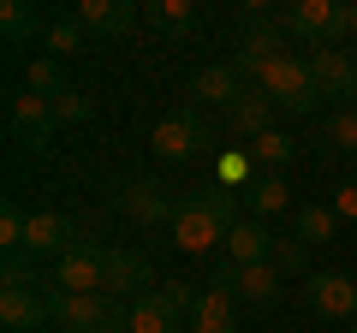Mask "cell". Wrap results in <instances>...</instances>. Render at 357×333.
<instances>
[{"mask_svg": "<svg viewBox=\"0 0 357 333\" xmlns=\"http://www.w3.org/2000/svg\"><path fill=\"white\" fill-rule=\"evenodd\" d=\"M238 208H244L238 191H227V185H203V191L178 196V215H173V226H167V238H173V250H185V256H208V250L227 244V232L244 220Z\"/></svg>", "mask_w": 357, "mask_h": 333, "instance_id": "obj_1", "label": "cell"}, {"mask_svg": "<svg viewBox=\"0 0 357 333\" xmlns=\"http://www.w3.org/2000/svg\"><path fill=\"white\" fill-rule=\"evenodd\" d=\"M197 297H203V292H191L185 280L131 297V333H178L185 321L197 316Z\"/></svg>", "mask_w": 357, "mask_h": 333, "instance_id": "obj_2", "label": "cell"}, {"mask_svg": "<svg viewBox=\"0 0 357 333\" xmlns=\"http://www.w3.org/2000/svg\"><path fill=\"white\" fill-rule=\"evenodd\" d=\"M262 95L280 107V114H310V107L321 102L316 72H310V54H280V60L262 72Z\"/></svg>", "mask_w": 357, "mask_h": 333, "instance_id": "obj_3", "label": "cell"}, {"mask_svg": "<svg viewBox=\"0 0 357 333\" xmlns=\"http://www.w3.org/2000/svg\"><path fill=\"white\" fill-rule=\"evenodd\" d=\"M54 102L48 95H36V90H18L13 102H6V131H13V143L18 149H30V155H48L54 149Z\"/></svg>", "mask_w": 357, "mask_h": 333, "instance_id": "obj_4", "label": "cell"}, {"mask_svg": "<svg viewBox=\"0 0 357 333\" xmlns=\"http://www.w3.org/2000/svg\"><path fill=\"white\" fill-rule=\"evenodd\" d=\"M280 54H286V24H280V18H268V13H250V24H244V36H238V54H232V65L262 77Z\"/></svg>", "mask_w": 357, "mask_h": 333, "instance_id": "obj_5", "label": "cell"}, {"mask_svg": "<svg viewBox=\"0 0 357 333\" xmlns=\"http://www.w3.org/2000/svg\"><path fill=\"white\" fill-rule=\"evenodd\" d=\"M102 274H107V250L96 238H77L54 262V292H102Z\"/></svg>", "mask_w": 357, "mask_h": 333, "instance_id": "obj_6", "label": "cell"}, {"mask_svg": "<svg viewBox=\"0 0 357 333\" xmlns=\"http://www.w3.org/2000/svg\"><path fill=\"white\" fill-rule=\"evenodd\" d=\"M304 304H310V316H321V321H351L357 316V280L321 268V274L304 280Z\"/></svg>", "mask_w": 357, "mask_h": 333, "instance_id": "obj_7", "label": "cell"}, {"mask_svg": "<svg viewBox=\"0 0 357 333\" xmlns=\"http://www.w3.org/2000/svg\"><path fill=\"white\" fill-rule=\"evenodd\" d=\"M310 72H316L321 102L333 107H357V65L345 48H310Z\"/></svg>", "mask_w": 357, "mask_h": 333, "instance_id": "obj_8", "label": "cell"}, {"mask_svg": "<svg viewBox=\"0 0 357 333\" xmlns=\"http://www.w3.org/2000/svg\"><path fill=\"white\" fill-rule=\"evenodd\" d=\"M197 143H215V131H208L197 114H167L161 125L149 131L155 161H191V155H197Z\"/></svg>", "mask_w": 357, "mask_h": 333, "instance_id": "obj_9", "label": "cell"}, {"mask_svg": "<svg viewBox=\"0 0 357 333\" xmlns=\"http://www.w3.org/2000/svg\"><path fill=\"white\" fill-rule=\"evenodd\" d=\"M119 215L137 220V226H173L178 203H173L155 179H126V185H119Z\"/></svg>", "mask_w": 357, "mask_h": 333, "instance_id": "obj_10", "label": "cell"}, {"mask_svg": "<svg viewBox=\"0 0 357 333\" xmlns=\"http://www.w3.org/2000/svg\"><path fill=\"white\" fill-rule=\"evenodd\" d=\"M102 292L107 297H143V292H155V268H149V256L143 250H107V274H102Z\"/></svg>", "mask_w": 357, "mask_h": 333, "instance_id": "obj_11", "label": "cell"}, {"mask_svg": "<svg viewBox=\"0 0 357 333\" xmlns=\"http://www.w3.org/2000/svg\"><path fill=\"white\" fill-rule=\"evenodd\" d=\"M244 95H250V90H244V72H238V65H227V60L203 65V72L191 77V102L197 107H227V114H232Z\"/></svg>", "mask_w": 357, "mask_h": 333, "instance_id": "obj_12", "label": "cell"}, {"mask_svg": "<svg viewBox=\"0 0 357 333\" xmlns=\"http://www.w3.org/2000/svg\"><path fill=\"white\" fill-rule=\"evenodd\" d=\"M0 321H6V333H36L54 321L48 309V292H36V286H6L0 292Z\"/></svg>", "mask_w": 357, "mask_h": 333, "instance_id": "obj_13", "label": "cell"}, {"mask_svg": "<svg viewBox=\"0 0 357 333\" xmlns=\"http://www.w3.org/2000/svg\"><path fill=\"white\" fill-rule=\"evenodd\" d=\"M333 18H340V0H292L280 13V24H286V36H304L310 48H328Z\"/></svg>", "mask_w": 357, "mask_h": 333, "instance_id": "obj_14", "label": "cell"}, {"mask_svg": "<svg viewBox=\"0 0 357 333\" xmlns=\"http://www.w3.org/2000/svg\"><path fill=\"white\" fill-rule=\"evenodd\" d=\"M72 18L89 30V36H131V24H137V6L131 0H77L72 6Z\"/></svg>", "mask_w": 357, "mask_h": 333, "instance_id": "obj_15", "label": "cell"}, {"mask_svg": "<svg viewBox=\"0 0 357 333\" xmlns=\"http://www.w3.org/2000/svg\"><path fill=\"white\" fill-rule=\"evenodd\" d=\"M72 244H77V226L66 215H54V208H36V215H30V226H24V250L30 256H54L60 262Z\"/></svg>", "mask_w": 357, "mask_h": 333, "instance_id": "obj_16", "label": "cell"}, {"mask_svg": "<svg viewBox=\"0 0 357 333\" xmlns=\"http://www.w3.org/2000/svg\"><path fill=\"white\" fill-rule=\"evenodd\" d=\"M274 232L262 226V220H238V226L227 232V262L232 268H256V262H274Z\"/></svg>", "mask_w": 357, "mask_h": 333, "instance_id": "obj_17", "label": "cell"}, {"mask_svg": "<svg viewBox=\"0 0 357 333\" xmlns=\"http://www.w3.org/2000/svg\"><path fill=\"white\" fill-rule=\"evenodd\" d=\"M238 196H244V208H250V220H268V215H286V208H292V185H286L280 173H256Z\"/></svg>", "mask_w": 357, "mask_h": 333, "instance_id": "obj_18", "label": "cell"}, {"mask_svg": "<svg viewBox=\"0 0 357 333\" xmlns=\"http://www.w3.org/2000/svg\"><path fill=\"white\" fill-rule=\"evenodd\" d=\"M191 333H238V297L208 286L197 297V316H191Z\"/></svg>", "mask_w": 357, "mask_h": 333, "instance_id": "obj_19", "label": "cell"}, {"mask_svg": "<svg viewBox=\"0 0 357 333\" xmlns=\"http://www.w3.org/2000/svg\"><path fill=\"white\" fill-rule=\"evenodd\" d=\"M280 262H256V268H238V304L250 309H274L280 304Z\"/></svg>", "mask_w": 357, "mask_h": 333, "instance_id": "obj_20", "label": "cell"}, {"mask_svg": "<svg viewBox=\"0 0 357 333\" xmlns=\"http://www.w3.org/2000/svg\"><path fill=\"white\" fill-rule=\"evenodd\" d=\"M0 30H6V48H30V42H42L48 18L30 0H0Z\"/></svg>", "mask_w": 357, "mask_h": 333, "instance_id": "obj_21", "label": "cell"}, {"mask_svg": "<svg viewBox=\"0 0 357 333\" xmlns=\"http://www.w3.org/2000/svg\"><path fill=\"white\" fill-rule=\"evenodd\" d=\"M333 232H340L333 203H304V208H292V238H298V244H333Z\"/></svg>", "mask_w": 357, "mask_h": 333, "instance_id": "obj_22", "label": "cell"}, {"mask_svg": "<svg viewBox=\"0 0 357 333\" xmlns=\"http://www.w3.org/2000/svg\"><path fill=\"white\" fill-rule=\"evenodd\" d=\"M84 36H89V30L77 24L72 13H66V18H48V30H42V54L66 65V60H77V54H84Z\"/></svg>", "mask_w": 357, "mask_h": 333, "instance_id": "obj_23", "label": "cell"}, {"mask_svg": "<svg viewBox=\"0 0 357 333\" xmlns=\"http://www.w3.org/2000/svg\"><path fill=\"white\" fill-rule=\"evenodd\" d=\"M268 119H274V102H268V95L262 90H256V95H244V102L238 107H232V114H227V125L232 131H238V137H262V131H274V125H268Z\"/></svg>", "mask_w": 357, "mask_h": 333, "instance_id": "obj_24", "label": "cell"}, {"mask_svg": "<svg viewBox=\"0 0 357 333\" xmlns=\"http://www.w3.org/2000/svg\"><path fill=\"white\" fill-rule=\"evenodd\" d=\"M143 18H149L161 36H185V30L197 24V6H191V0H149V6H143Z\"/></svg>", "mask_w": 357, "mask_h": 333, "instance_id": "obj_25", "label": "cell"}, {"mask_svg": "<svg viewBox=\"0 0 357 333\" xmlns=\"http://www.w3.org/2000/svg\"><path fill=\"white\" fill-rule=\"evenodd\" d=\"M298 155V137H286V131H262V137L250 143V161H256V173H280L286 161Z\"/></svg>", "mask_w": 357, "mask_h": 333, "instance_id": "obj_26", "label": "cell"}, {"mask_svg": "<svg viewBox=\"0 0 357 333\" xmlns=\"http://www.w3.org/2000/svg\"><path fill=\"white\" fill-rule=\"evenodd\" d=\"M24 90L48 95V102H54V95H66V90H72V84H66V65H60V60H48V54H36V60L24 65Z\"/></svg>", "mask_w": 357, "mask_h": 333, "instance_id": "obj_27", "label": "cell"}, {"mask_svg": "<svg viewBox=\"0 0 357 333\" xmlns=\"http://www.w3.org/2000/svg\"><path fill=\"white\" fill-rule=\"evenodd\" d=\"M321 143H328V155H357V107H333Z\"/></svg>", "mask_w": 357, "mask_h": 333, "instance_id": "obj_28", "label": "cell"}, {"mask_svg": "<svg viewBox=\"0 0 357 333\" xmlns=\"http://www.w3.org/2000/svg\"><path fill=\"white\" fill-rule=\"evenodd\" d=\"M24 226H30V215H24L18 203L0 208V250H6V256H18V250H24Z\"/></svg>", "mask_w": 357, "mask_h": 333, "instance_id": "obj_29", "label": "cell"}, {"mask_svg": "<svg viewBox=\"0 0 357 333\" xmlns=\"http://www.w3.org/2000/svg\"><path fill=\"white\" fill-rule=\"evenodd\" d=\"M54 119H60V125H84V119H89V95L77 90V84L66 95H54Z\"/></svg>", "mask_w": 357, "mask_h": 333, "instance_id": "obj_30", "label": "cell"}, {"mask_svg": "<svg viewBox=\"0 0 357 333\" xmlns=\"http://www.w3.org/2000/svg\"><path fill=\"white\" fill-rule=\"evenodd\" d=\"M274 262H280V274H304V268H310V244L280 238V244H274Z\"/></svg>", "mask_w": 357, "mask_h": 333, "instance_id": "obj_31", "label": "cell"}, {"mask_svg": "<svg viewBox=\"0 0 357 333\" xmlns=\"http://www.w3.org/2000/svg\"><path fill=\"white\" fill-rule=\"evenodd\" d=\"M250 166H256L250 155H220V185H227V191H232V185H238L244 173H250Z\"/></svg>", "mask_w": 357, "mask_h": 333, "instance_id": "obj_32", "label": "cell"}, {"mask_svg": "<svg viewBox=\"0 0 357 333\" xmlns=\"http://www.w3.org/2000/svg\"><path fill=\"white\" fill-rule=\"evenodd\" d=\"M6 286H36V262L30 256H6Z\"/></svg>", "mask_w": 357, "mask_h": 333, "instance_id": "obj_33", "label": "cell"}, {"mask_svg": "<svg viewBox=\"0 0 357 333\" xmlns=\"http://www.w3.org/2000/svg\"><path fill=\"white\" fill-rule=\"evenodd\" d=\"M333 215H340V220H357V179H345L340 191H333Z\"/></svg>", "mask_w": 357, "mask_h": 333, "instance_id": "obj_34", "label": "cell"}, {"mask_svg": "<svg viewBox=\"0 0 357 333\" xmlns=\"http://www.w3.org/2000/svg\"><path fill=\"white\" fill-rule=\"evenodd\" d=\"M345 333H357V316H351V321H345Z\"/></svg>", "mask_w": 357, "mask_h": 333, "instance_id": "obj_35", "label": "cell"}, {"mask_svg": "<svg viewBox=\"0 0 357 333\" xmlns=\"http://www.w3.org/2000/svg\"><path fill=\"white\" fill-rule=\"evenodd\" d=\"M345 54H351V65H357V42H351V48H345Z\"/></svg>", "mask_w": 357, "mask_h": 333, "instance_id": "obj_36", "label": "cell"}, {"mask_svg": "<svg viewBox=\"0 0 357 333\" xmlns=\"http://www.w3.org/2000/svg\"><path fill=\"white\" fill-rule=\"evenodd\" d=\"M351 280H357V268H351Z\"/></svg>", "mask_w": 357, "mask_h": 333, "instance_id": "obj_37", "label": "cell"}]
</instances>
